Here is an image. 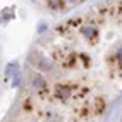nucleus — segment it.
I'll use <instances>...</instances> for the list:
<instances>
[{
	"instance_id": "obj_5",
	"label": "nucleus",
	"mask_w": 122,
	"mask_h": 122,
	"mask_svg": "<svg viewBox=\"0 0 122 122\" xmlns=\"http://www.w3.org/2000/svg\"><path fill=\"white\" fill-rule=\"evenodd\" d=\"M48 5H50V9H60L62 0H48Z\"/></svg>"
},
{
	"instance_id": "obj_4",
	"label": "nucleus",
	"mask_w": 122,
	"mask_h": 122,
	"mask_svg": "<svg viewBox=\"0 0 122 122\" xmlns=\"http://www.w3.org/2000/svg\"><path fill=\"white\" fill-rule=\"evenodd\" d=\"M14 69H17V64H14V62L9 64V66L5 67V76H7V77H9V76H14V74H12V71H14Z\"/></svg>"
},
{
	"instance_id": "obj_1",
	"label": "nucleus",
	"mask_w": 122,
	"mask_h": 122,
	"mask_svg": "<svg viewBox=\"0 0 122 122\" xmlns=\"http://www.w3.org/2000/svg\"><path fill=\"white\" fill-rule=\"evenodd\" d=\"M31 84H33V88H38V89H41L46 86V81L41 74H35L33 77H31Z\"/></svg>"
},
{
	"instance_id": "obj_6",
	"label": "nucleus",
	"mask_w": 122,
	"mask_h": 122,
	"mask_svg": "<svg viewBox=\"0 0 122 122\" xmlns=\"http://www.w3.org/2000/svg\"><path fill=\"white\" fill-rule=\"evenodd\" d=\"M95 33H96V31H95L93 28H84V29H83V35H84L86 38H91V36H95Z\"/></svg>"
},
{
	"instance_id": "obj_3",
	"label": "nucleus",
	"mask_w": 122,
	"mask_h": 122,
	"mask_svg": "<svg viewBox=\"0 0 122 122\" xmlns=\"http://www.w3.org/2000/svg\"><path fill=\"white\" fill-rule=\"evenodd\" d=\"M69 88H66V86H62V89H60V86H59V89H57V95L60 96V98H67L69 96Z\"/></svg>"
},
{
	"instance_id": "obj_2",
	"label": "nucleus",
	"mask_w": 122,
	"mask_h": 122,
	"mask_svg": "<svg viewBox=\"0 0 122 122\" xmlns=\"http://www.w3.org/2000/svg\"><path fill=\"white\" fill-rule=\"evenodd\" d=\"M40 67H41L43 71H52V62L48 59H41L40 60Z\"/></svg>"
},
{
	"instance_id": "obj_7",
	"label": "nucleus",
	"mask_w": 122,
	"mask_h": 122,
	"mask_svg": "<svg viewBox=\"0 0 122 122\" xmlns=\"http://www.w3.org/2000/svg\"><path fill=\"white\" fill-rule=\"evenodd\" d=\"M67 2H69V4H72V2H76V0H67Z\"/></svg>"
}]
</instances>
